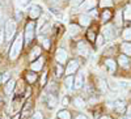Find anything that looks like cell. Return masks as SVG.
Returning <instances> with one entry per match:
<instances>
[{"label":"cell","instance_id":"8","mask_svg":"<svg viewBox=\"0 0 131 119\" xmlns=\"http://www.w3.org/2000/svg\"><path fill=\"white\" fill-rule=\"evenodd\" d=\"M83 85H84V76H83V73H78L76 77L73 79V88L75 89H81Z\"/></svg>","mask_w":131,"mask_h":119},{"label":"cell","instance_id":"4","mask_svg":"<svg viewBox=\"0 0 131 119\" xmlns=\"http://www.w3.org/2000/svg\"><path fill=\"white\" fill-rule=\"evenodd\" d=\"M115 35V31H114V26L113 25H106L102 29V37H105L106 39H112Z\"/></svg>","mask_w":131,"mask_h":119},{"label":"cell","instance_id":"15","mask_svg":"<svg viewBox=\"0 0 131 119\" xmlns=\"http://www.w3.org/2000/svg\"><path fill=\"white\" fill-rule=\"evenodd\" d=\"M15 85H16V82H15L13 80H9V81L7 82V86H5V93H7L8 96H10V93L13 92Z\"/></svg>","mask_w":131,"mask_h":119},{"label":"cell","instance_id":"35","mask_svg":"<svg viewBox=\"0 0 131 119\" xmlns=\"http://www.w3.org/2000/svg\"><path fill=\"white\" fill-rule=\"evenodd\" d=\"M62 73H63V68L60 64H58L57 66V76H62Z\"/></svg>","mask_w":131,"mask_h":119},{"label":"cell","instance_id":"2","mask_svg":"<svg viewBox=\"0 0 131 119\" xmlns=\"http://www.w3.org/2000/svg\"><path fill=\"white\" fill-rule=\"evenodd\" d=\"M16 33V22L15 21H7L5 24V29H4V34H5V39L7 41H10V38H12Z\"/></svg>","mask_w":131,"mask_h":119},{"label":"cell","instance_id":"6","mask_svg":"<svg viewBox=\"0 0 131 119\" xmlns=\"http://www.w3.org/2000/svg\"><path fill=\"white\" fill-rule=\"evenodd\" d=\"M97 4V0H84L80 4V9L81 10H89V9H94Z\"/></svg>","mask_w":131,"mask_h":119},{"label":"cell","instance_id":"34","mask_svg":"<svg viewBox=\"0 0 131 119\" xmlns=\"http://www.w3.org/2000/svg\"><path fill=\"white\" fill-rule=\"evenodd\" d=\"M43 47H45L46 50H49V49H50V41H49L47 38L43 39Z\"/></svg>","mask_w":131,"mask_h":119},{"label":"cell","instance_id":"31","mask_svg":"<svg viewBox=\"0 0 131 119\" xmlns=\"http://www.w3.org/2000/svg\"><path fill=\"white\" fill-rule=\"evenodd\" d=\"M122 25V13L118 12L117 13V26H121Z\"/></svg>","mask_w":131,"mask_h":119},{"label":"cell","instance_id":"46","mask_svg":"<svg viewBox=\"0 0 131 119\" xmlns=\"http://www.w3.org/2000/svg\"><path fill=\"white\" fill-rule=\"evenodd\" d=\"M50 2H52V3H57V2H58V0H50Z\"/></svg>","mask_w":131,"mask_h":119},{"label":"cell","instance_id":"37","mask_svg":"<svg viewBox=\"0 0 131 119\" xmlns=\"http://www.w3.org/2000/svg\"><path fill=\"white\" fill-rule=\"evenodd\" d=\"M29 2H30V0H18V4H20L21 7H25V5L29 4Z\"/></svg>","mask_w":131,"mask_h":119},{"label":"cell","instance_id":"33","mask_svg":"<svg viewBox=\"0 0 131 119\" xmlns=\"http://www.w3.org/2000/svg\"><path fill=\"white\" fill-rule=\"evenodd\" d=\"M31 119H43V116H42V114L39 111H36L34 114L31 115Z\"/></svg>","mask_w":131,"mask_h":119},{"label":"cell","instance_id":"41","mask_svg":"<svg viewBox=\"0 0 131 119\" xmlns=\"http://www.w3.org/2000/svg\"><path fill=\"white\" fill-rule=\"evenodd\" d=\"M76 119H88V118H86L84 114H79L78 116H76Z\"/></svg>","mask_w":131,"mask_h":119},{"label":"cell","instance_id":"39","mask_svg":"<svg viewBox=\"0 0 131 119\" xmlns=\"http://www.w3.org/2000/svg\"><path fill=\"white\" fill-rule=\"evenodd\" d=\"M62 103H63V106H67L68 105V98H67V97H64V98H63Z\"/></svg>","mask_w":131,"mask_h":119},{"label":"cell","instance_id":"45","mask_svg":"<svg viewBox=\"0 0 131 119\" xmlns=\"http://www.w3.org/2000/svg\"><path fill=\"white\" fill-rule=\"evenodd\" d=\"M18 118H20V115H15V118H13V119H18Z\"/></svg>","mask_w":131,"mask_h":119},{"label":"cell","instance_id":"32","mask_svg":"<svg viewBox=\"0 0 131 119\" xmlns=\"http://www.w3.org/2000/svg\"><path fill=\"white\" fill-rule=\"evenodd\" d=\"M102 43H104V37L102 35H98L97 37V41H96V45L100 47V46H102Z\"/></svg>","mask_w":131,"mask_h":119},{"label":"cell","instance_id":"48","mask_svg":"<svg viewBox=\"0 0 131 119\" xmlns=\"http://www.w3.org/2000/svg\"><path fill=\"white\" fill-rule=\"evenodd\" d=\"M0 101H2V98H0Z\"/></svg>","mask_w":131,"mask_h":119},{"label":"cell","instance_id":"24","mask_svg":"<svg viewBox=\"0 0 131 119\" xmlns=\"http://www.w3.org/2000/svg\"><path fill=\"white\" fill-rule=\"evenodd\" d=\"M26 80H28L30 84H33V82L37 80V75H36V73H31V72L26 73Z\"/></svg>","mask_w":131,"mask_h":119},{"label":"cell","instance_id":"19","mask_svg":"<svg viewBox=\"0 0 131 119\" xmlns=\"http://www.w3.org/2000/svg\"><path fill=\"white\" fill-rule=\"evenodd\" d=\"M39 54H41V49L38 46L34 47V49H33V51H31V54H30V60H34L37 56H39Z\"/></svg>","mask_w":131,"mask_h":119},{"label":"cell","instance_id":"22","mask_svg":"<svg viewBox=\"0 0 131 119\" xmlns=\"http://www.w3.org/2000/svg\"><path fill=\"white\" fill-rule=\"evenodd\" d=\"M73 105L78 106V107H83L85 105V102H84V100L81 98V97H75L73 98Z\"/></svg>","mask_w":131,"mask_h":119},{"label":"cell","instance_id":"42","mask_svg":"<svg viewBox=\"0 0 131 119\" xmlns=\"http://www.w3.org/2000/svg\"><path fill=\"white\" fill-rule=\"evenodd\" d=\"M2 43H3V34L0 33V45H2Z\"/></svg>","mask_w":131,"mask_h":119},{"label":"cell","instance_id":"12","mask_svg":"<svg viewBox=\"0 0 131 119\" xmlns=\"http://www.w3.org/2000/svg\"><path fill=\"white\" fill-rule=\"evenodd\" d=\"M43 62H45L43 58H38L34 63H31V69L33 71H41L43 67Z\"/></svg>","mask_w":131,"mask_h":119},{"label":"cell","instance_id":"40","mask_svg":"<svg viewBox=\"0 0 131 119\" xmlns=\"http://www.w3.org/2000/svg\"><path fill=\"white\" fill-rule=\"evenodd\" d=\"M88 38H89L91 41H94V34L92 33V31H89V33H88Z\"/></svg>","mask_w":131,"mask_h":119},{"label":"cell","instance_id":"3","mask_svg":"<svg viewBox=\"0 0 131 119\" xmlns=\"http://www.w3.org/2000/svg\"><path fill=\"white\" fill-rule=\"evenodd\" d=\"M34 33H36V25L31 21V22H29L25 28V41H26V43L31 42V39L34 38Z\"/></svg>","mask_w":131,"mask_h":119},{"label":"cell","instance_id":"20","mask_svg":"<svg viewBox=\"0 0 131 119\" xmlns=\"http://www.w3.org/2000/svg\"><path fill=\"white\" fill-rule=\"evenodd\" d=\"M47 105L50 106V107H54L57 105V97H55V94H50L49 96V98H47Z\"/></svg>","mask_w":131,"mask_h":119},{"label":"cell","instance_id":"21","mask_svg":"<svg viewBox=\"0 0 131 119\" xmlns=\"http://www.w3.org/2000/svg\"><path fill=\"white\" fill-rule=\"evenodd\" d=\"M66 88L68 90H71L73 88V77L72 76H67V79H66Z\"/></svg>","mask_w":131,"mask_h":119},{"label":"cell","instance_id":"44","mask_svg":"<svg viewBox=\"0 0 131 119\" xmlns=\"http://www.w3.org/2000/svg\"><path fill=\"white\" fill-rule=\"evenodd\" d=\"M80 2H81V0H75V3H76V4H79Z\"/></svg>","mask_w":131,"mask_h":119},{"label":"cell","instance_id":"27","mask_svg":"<svg viewBox=\"0 0 131 119\" xmlns=\"http://www.w3.org/2000/svg\"><path fill=\"white\" fill-rule=\"evenodd\" d=\"M9 77H10L9 72H4L3 76H2V79H0V81H2V82H8V81H9Z\"/></svg>","mask_w":131,"mask_h":119},{"label":"cell","instance_id":"43","mask_svg":"<svg viewBox=\"0 0 131 119\" xmlns=\"http://www.w3.org/2000/svg\"><path fill=\"white\" fill-rule=\"evenodd\" d=\"M100 119H110V118H109V116H105V115H102Z\"/></svg>","mask_w":131,"mask_h":119},{"label":"cell","instance_id":"47","mask_svg":"<svg viewBox=\"0 0 131 119\" xmlns=\"http://www.w3.org/2000/svg\"><path fill=\"white\" fill-rule=\"evenodd\" d=\"M0 18H2V13H0Z\"/></svg>","mask_w":131,"mask_h":119},{"label":"cell","instance_id":"10","mask_svg":"<svg viewBox=\"0 0 131 119\" xmlns=\"http://www.w3.org/2000/svg\"><path fill=\"white\" fill-rule=\"evenodd\" d=\"M78 51H79L80 55H83V56H86V55L89 54V49H88V46H86L84 42H79V45H78Z\"/></svg>","mask_w":131,"mask_h":119},{"label":"cell","instance_id":"30","mask_svg":"<svg viewBox=\"0 0 131 119\" xmlns=\"http://www.w3.org/2000/svg\"><path fill=\"white\" fill-rule=\"evenodd\" d=\"M110 17H112V13L109 12V10H104V13H102V20H104V21H107Z\"/></svg>","mask_w":131,"mask_h":119},{"label":"cell","instance_id":"17","mask_svg":"<svg viewBox=\"0 0 131 119\" xmlns=\"http://www.w3.org/2000/svg\"><path fill=\"white\" fill-rule=\"evenodd\" d=\"M58 119H71V114L67 110H60L58 113Z\"/></svg>","mask_w":131,"mask_h":119},{"label":"cell","instance_id":"1","mask_svg":"<svg viewBox=\"0 0 131 119\" xmlns=\"http://www.w3.org/2000/svg\"><path fill=\"white\" fill-rule=\"evenodd\" d=\"M21 49H23V37H21V34H20V35L16 37L15 42L12 43V46H10L9 58L12 59V60L17 59V56L20 55V52H21Z\"/></svg>","mask_w":131,"mask_h":119},{"label":"cell","instance_id":"9","mask_svg":"<svg viewBox=\"0 0 131 119\" xmlns=\"http://www.w3.org/2000/svg\"><path fill=\"white\" fill-rule=\"evenodd\" d=\"M55 58H57L58 63L62 64V63H64L66 60H67V52H66L63 49H58L57 50V54H55Z\"/></svg>","mask_w":131,"mask_h":119},{"label":"cell","instance_id":"11","mask_svg":"<svg viewBox=\"0 0 131 119\" xmlns=\"http://www.w3.org/2000/svg\"><path fill=\"white\" fill-rule=\"evenodd\" d=\"M114 107H115V110L118 113H123L126 110V102L123 100H117L114 102Z\"/></svg>","mask_w":131,"mask_h":119},{"label":"cell","instance_id":"38","mask_svg":"<svg viewBox=\"0 0 131 119\" xmlns=\"http://www.w3.org/2000/svg\"><path fill=\"white\" fill-rule=\"evenodd\" d=\"M126 119H131V106L127 107V113H126Z\"/></svg>","mask_w":131,"mask_h":119},{"label":"cell","instance_id":"13","mask_svg":"<svg viewBox=\"0 0 131 119\" xmlns=\"http://www.w3.org/2000/svg\"><path fill=\"white\" fill-rule=\"evenodd\" d=\"M118 63L121 64L123 68H127V67L130 66V60H128V58H127L126 55H121V56H119V58H118Z\"/></svg>","mask_w":131,"mask_h":119},{"label":"cell","instance_id":"5","mask_svg":"<svg viewBox=\"0 0 131 119\" xmlns=\"http://www.w3.org/2000/svg\"><path fill=\"white\" fill-rule=\"evenodd\" d=\"M78 68H79L78 60H71V62L68 63L67 68H66V75H67V76H71L72 73H75L76 71H78Z\"/></svg>","mask_w":131,"mask_h":119},{"label":"cell","instance_id":"18","mask_svg":"<svg viewBox=\"0 0 131 119\" xmlns=\"http://www.w3.org/2000/svg\"><path fill=\"white\" fill-rule=\"evenodd\" d=\"M79 21H80V25L81 26H88L91 24V18L88 16H80Z\"/></svg>","mask_w":131,"mask_h":119},{"label":"cell","instance_id":"16","mask_svg":"<svg viewBox=\"0 0 131 119\" xmlns=\"http://www.w3.org/2000/svg\"><path fill=\"white\" fill-rule=\"evenodd\" d=\"M121 49L125 52L126 56H131V43H123V45L121 46Z\"/></svg>","mask_w":131,"mask_h":119},{"label":"cell","instance_id":"36","mask_svg":"<svg viewBox=\"0 0 131 119\" xmlns=\"http://www.w3.org/2000/svg\"><path fill=\"white\" fill-rule=\"evenodd\" d=\"M100 84H101V89H102V90H106V88H107L106 81H104L102 79H100Z\"/></svg>","mask_w":131,"mask_h":119},{"label":"cell","instance_id":"25","mask_svg":"<svg viewBox=\"0 0 131 119\" xmlns=\"http://www.w3.org/2000/svg\"><path fill=\"white\" fill-rule=\"evenodd\" d=\"M123 38L126 41H131V28H127L123 30Z\"/></svg>","mask_w":131,"mask_h":119},{"label":"cell","instance_id":"29","mask_svg":"<svg viewBox=\"0 0 131 119\" xmlns=\"http://www.w3.org/2000/svg\"><path fill=\"white\" fill-rule=\"evenodd\" d=\"M109 82H110V84H109V86H110V88H112V90H118V89H119V84L114 82L113 80H110Z\"/></svg>","mask_w":131,"mask_h":119},{"label":"cell","instance_id":"14","mask_svg":"<svg viewBox=\"0 0 131 119\" xmlns=\"http://www.w3.org/2000/svg\"><path fill=\"white\" fill-rule=\"evenodd\" d=\"M105 64H106V67L109 68V72H114L115 71V68H117V64H115V62L113 60V59H107L106 62H105Z\"/></svg>","mask_w":131,"mask_h":119},{"label":"cell","instance_id":"23","mask_svg":"<svg viewBox=\"0 0 131 119\" xmlns=\"http://www.w3.org/2000/svg\"><path fill=\"white\" fill-rule=\"evenodd\" d=\"M123 16H125V20H127V21H131V4L126 7L125 12H123Z\"/></svg>","mask_w":131,"mask_h":119},{"label":"cell","instance_id":"26","mask_svg":"<svg viewBox=\"0 0 131 119\" xmlns=\"http://www.w3.org/2000/svg\"><path fill=\"white\" fill-rule=\"evenodd\" d=\"M100 5H101L102 8H105V7H112V5H113V0H101Z\"/></svg>","mask_w":131,"mask_h":119},{"label":"cell","instance_id":"28","mask_svg":"<svg viewBox=\"0 0 131 119\" xmlns=\"http://www.w3.org/2000/svg\"><path fill=\"white\" fill-rule=\"evenodd\" d=\"M70 31H71V34H78L79 33V26L78 25H70Z\"/></svg>","mask_w":131,"mask_h":119},{"label":"cell","instance_id":"7","mask_svg":"<svg viewBox=\"0 0 131 119\" xmlns=\"http://www.w3.org/2000/svg\"><path fill=\"white\" fill-rule=\"evenodd\" d=\"M41 12H42V9H41L39 5H31V7L29 8V16H30L31 20L38 18L39 15H41Z\"/></svg>","mask_w":131,"mask_h":119}]
</instances>
